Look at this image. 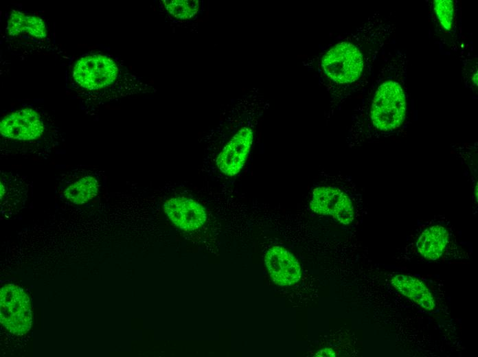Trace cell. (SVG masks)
I'll return each instance as SVG.
<instances>
[{"label": "cell", "instance_id": "8992f818", "mask_svg": "<svg viewBox=\"0 0 478 357\" xmlns=\"http://www.w3.org/2000/svg\"><path fill=\"white\" fill-rule=\"evenodd\" d=\"M253 141V131L249 126L238 130L216 157L218 170L227 176L238 174L244 167Z\"/></svg>", "mask_w": 478, "mask_h": 357}, {"label": "cell", "instance_id": "7c38bea8", "mask_svg": "<svg viewBox=\"0 0 478 357\" xmlns=\"http://www.w3.org/2000/svg\"><path fill=\"white\" fill-rule=\"evenodd\" d=\"M9 34L16 36L28 33L36 38L46 36V28L43 21L34 16H28L19 12H13L8 21Z\"/></svg>", "mask_w": 478, "mask_h": 357}, {"label": "cell", "instance_id": "ba28073f", "mask_svg": "<svg viewBox=\"0 0 478 357\" xmlns=\"http://www.w3.org/2000/svg\"><path fill=\"white\" fill-rule=\"evenodd\" d=\"M41 116L32 108H24L5 117L0 123L2 136L16 140H32L43 132Z\"/></svg>", "mask_w": 478, "mask_h": 357}, {"label": "cell", "instance_id": "30bf717a", "mask_svg": "<svg viewBox=\"0 0 478 357\" xmlns=\"http://www.w3.org/2000/svg\"><path fill=\"white\" fill-rule=\"evenodd\" d=\"M391 284L403 295L423 308H435L434 299L428 288L419 279L410 275L399 274L391 279Z\"/></svg>", "mask_w": 478, "mask_h": 357}, {"label": "cell", "instance_id": "2e32d148", "mask_svg": "<svg viewBox=\"0 0 478 357\" xmlns=\"http://www.w3.org/2000/svg\"><path fill=\"white\" fill-rule=\"evenodd\" d=\"M336 356L335 352L330 348H325L318 351L315 356L319 357H334Z\"/></svg>", "mask_w": 478, "mask_h": 357}, {"label": "cell", "instance_id": "277c9868", "mask_svg": "<svg viewBox=\"0 0 478 357\" xmlns=\"http://www.w3.org/2000/svg\"><path fill=\"white\" fill-rule=\"evenodd\" d=\"M117 73L118 68L111 59L102 55H91L77 61L73 75L81 87L95 90L111 84Z\"/></svg>", "mask_w": 478, "mask_h": 357}, {"label": "cell", "instance_id": "6da1fadb", "mask_svg": "<svg viewBox=\"0 0 478 357\" xmlns=\"http://www.w3.org/2000/svg\"><path fill=\"white\" fill-rule=\"evenodd\" d=\"M312 63V62H310ZM319 81L336 87H349L361 78L365 67L364 55L356 43L349 39L340 41L314 60Z\"/></svg>", "mask_w": 478, "mask_h": 357}, {"label": "cell", "instance_id": "8fae6325", "mask_svg": "<svg viewBox=\"0 0 478 357\" xmlns=\"http://www.w3.org/2000/svg\"><path fill=\"white\" fill-rule=\"evenodd\" d=\"M448 231L444 227H430L419 236L416 242L417 249L425 258L435 260L442 255L448 242Z\"/></svg>", "mask_w": 478, "mask_h": 357}, {"label": "cell", "instance_id": "9c48e42d", "mask_svg": "<svg viewBox=\"0 0 478 357\" xmlns=\"http://www.w3.org/2000/svg\"><path fill=\"white\" fill-rule=\"evenodd\" d=\"M265 264L273 282L280 286H288L301 277L298 260L286 249L280 246L270 248L265 255Z\"/></svg>", "mask_w": 478, "mask_h": 357}, {"label": "cell", "instance_id": "9a60e30c", "mask_svg": "<svg viewBox=\"0 0 478 357\" xmlns=\"http://www.w3.org/2000/svg\"><path fill=\"white\" fill-rule=\"evenodd\" d=\"M434 8L437 18L446 30L452 27L453 19V2L451 0L435 1Z\"/></svg>", "mask_w": 478, "mask_h": 357}, {"label": "cell", "instance_id": "7a4b0ae2", "mask_svg": "<svg viewBox=\"0 0 478 357\" xmlns=\"http://www.w3.org/2000/svg\"><path fill=\"white\" fill-rule=\"evenodd\" d=\"M405 115V95L400 85L391 80L383 83L374 94L370 108L374 126L384 132L396 129Z\"/></svg>", "mask_w": 478, "mask_h": 357}, {"label": "cell", "instance_id": "4fadbf2b", "mask_svg": "<svg viewBox=\"0 0 478 357\" xmlns=\"http://www.w3.org/2000/svg\"><path fill=\"white\" fill-rule=\"evenodd\" d=\"M98 181L92 176L83 177L69 186L64 192L65 198L77 205L84 204L98 194Z\"/></svg>", "mask_w": 478, "mask_h": 357}, {"label": "cell", "instance_id": "3957f363", "mask_svg": "<svg viewBox=\"0 0 478 357\" xmlns=\"http://www.w3.org/2000/svg\"><path fill=\"white\" fill-rule=\"evenodd\" d=\"M30 298L24 290L13 284L5 285L0 291V322L10 333L21 336L32 325Z\"/></svg>", "mask_w": 478, "mask_h": 357}, {"label": "cell", "instance_id": "52a82bcc", "mask_svg": "<svg viewBox=\"0 0 478 357\" xmlns=\"http://www.w3.org/2000/svg\"><path fill=\"white\" fill-rule=\"evenodd\" d=\"M163 210L174 226L186 231L198 229L207 220L205 209L196 200L184 196L167 200Z\"/></svg>", "mask_w": 478, "mask_h": 357}, {"label": "cell", "instance_id": "5b68a950", "mask_svg": "<svg viewBox=\"0 0 478 357\" xmlns=\"http://www.w3.org/2000/svg\"><path fill=\"white\" fill-rule=\"evenodd\" d=\"M310 209L320 215H330L340 223L347 225L354 218L351 199L341 189L333 186H319L312 193Z\"/></svg>", "mask_w": 478, "mask_h": 357}, {"label": "cell", "instance_id": "5bb4252c", "mask_svg": "<svg viewBox=\"0 0 478 357\" xmlns=\"http://www.w3.org/2000/svg\"><path fill=\"white\" fill-rule=\"evenodd\" d=\"M166 10L175 18L189 19L197 12L199 3L197 0H165Z\"/></svg>", "mask_w": 478, "mask_h": 357}]
</instances>
